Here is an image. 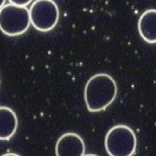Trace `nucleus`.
Here are the masks:
<instances>
[{"label":"nucleus","mask_w":156,"mask_h":156,"mask_svg":"<svg viewBox=\"0 0 156 156\" xmlns=\"http://www.w3.org/2000/svg\"><path fill=\"white\" fill-rule=\"evenodd\" d=\"M117 86L113 78L100 73L87 81L84 91V101L88 111L92 112L105 110L116 98Z\"/></svg>","instance_id":"obj_1"},{"label":"nucleus","mask_w":156,"mask_h":156,"mask_svg":"<svg viewBox=\"0 0 156 156\" xmlns=\"http://www.w3.org/2000/svg\"><path fill=\"white\" fill-rule=\"evenodd\" d=\"M105 144L110 156H132L136 149L137 140L135 134L131 128L119 125L108 131Z\"/></svg>","instance_id":"obj_2"},{"label":"nucleus","mask_w":156,"mask_h":156,"mask_svg":"<svg viewBox=\"0 0 156 156\" xmlns=\"http://www.w3.org/2000/svg\"><path fill=\"white\" fill-rule=\"evenodd\" d=\"M31 24L29 11L26 6L8 4L0 9V30L9 36L25 33Z\"/></svg>","instance_id":"obj_3"},{"label":"nucleus","mask_w":156,"mask_h":156,"mask_svg":"<svg viewBox=\"0 0 156 156\" xmlns=\"http://www.w3.org/2000/svg\"><path fill=\"white\" fill-rule=\"evenodd\" d=\"M29 11L31 23L41 32L52 30L59 20V9L53 0H36Z\"/></svg>","instance_id":"obj_4"},{"label":"nucleus","mask_w":156,"mask_h":156,"mask_svg":"<svg viewBox=\"0 0 156 156\" xmlns=\"http://www.w3.org/2000/svg\"><path fill=\"white\" fill-rule=\"evenodd\" d=\"M85 146L82 138L75 133L64 134L56 145V156H83Z\"/></svg>","instance_id":"obj_5"},{"label":"nucleus","mask_w":156,"mask_h":156,"mask_svg":"<svg viewBox=\"0 0 156 156\" xmlns=\"http://www.w3.org/2000/svg\"><path fill=\"white\" fill-rule=\"evenodd\" d=\"M138 28L140 36L146 42L156 43V9L147 10L141 16Z\"/></svg>","instance_id":"obj_6"},{"label":"nucleus","mask_w":156,"mask_h":156,"mask_svg":"<svg viewBox=\"0 0 156 156\" xmlns=\"http://www.w3.org/2000/svg\"><path fill=\"white\" fill-rule=\"evenodd\" d=\"M17 126L18 120L14 112L6 106H0V140L12 138Z\"/></svg>","instance_id":"obj_7"},{"label":"nucleus","mask_w":156,"mask_h":156,"mask_svg":"<svg viewBox=\"0 0 156 156\" xmlns=\"http://www.w3.org/2000/svg\"><path fill=\"white\" fill-rule=\"evenodd\" d=\"M11 4L19 5V6H26L29 4L32 0H9Z\"/></svg>","instance_id":"obj_8"},{"label":"nucleus","mask_w":156,"mask_h":156,"mask_svg":"<svg viewBox=\"0 0 156 156\" xmlns=\"http://www.w3.org/2000/svg\"><path fill=\"white\" fill-rule=\"evenodd\" d=\"M2 156H20L19 155L17 154L14 153H7V154H5Z\"/></svg>","instance_id":"obj_9"},{"label":"nucleus","mask_w":156,"mask_h":156,"mask_svg":"<svg viewBox=\"0 0 156 156\" xmlns=\"http://www.w3.org/2000/svg\"><path fill=\"white\" fill-rule=\"evenodd\" d=\"M5 1L6 0H0V9L4 5Z\"/></svg>","instance_id":"obj_10"},{"label":"nucleus","mask_w":156,"mask_h":156,"mask_svg":"<svg viewBox=\"0 0 156 156\" xmlns=\"http://www.w3.org/2000/svg\"><path fill=\"white\" fill-rule=\"evenodd\" d=\"M83 156H98L96 155L93 154H89L85 155Z\"/></svg>","instance_id":"obj_11"}]
</instances>
